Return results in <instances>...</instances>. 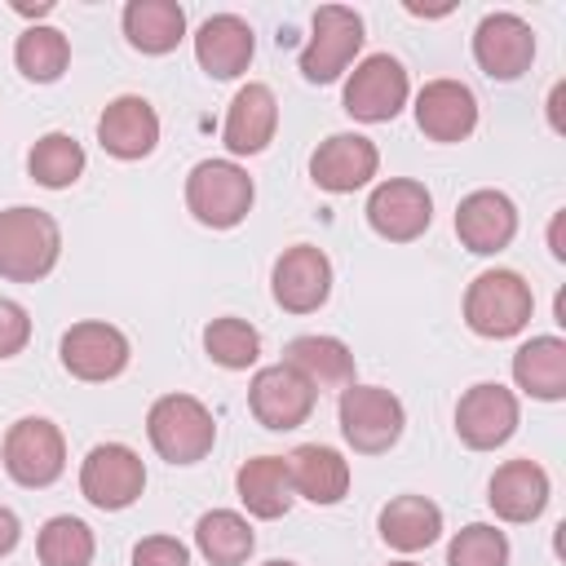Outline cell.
<instances>
[{"mask_svg":"<svg viewBox=\"0 0 566 566\" xmlns=\"http://www.w3.org/2000/svg\"><path fill=\"white\" fill-rule=\"evenodd\" d=\"M62 256V230L44 208L13 203L0 212V279L40 283Z\"/></svg>","mask_w":566,"mask_h":566,"instance_id":"cell-1","label":"cell"},{"mask_svg":"<svg viewBox=\"0 0 566 566\" xmlns=\"http://www.w3.org/2000/svg\"><path fill=\"white\" fill-rule=\"evenodd\" d=\"M535 314L531 283L517 270H482L464 292V323L486 340L517 336Z\"/></svg>","mask_w":566,"mask_h":566,"instance_id":"cell-2","label":"cell"},{"mask_svg":"<svg viewBox=\"0 0 566 566\" xmlns=\"http://www.w3.org/2000/svg\"><path fill=\"white\" fill-rule=\"evenodd\" d=\"M146 433L159 460L168 464H199L217 442V420L195 394H164L146 411Z\"/></svg>","mask_w":566,"mask_h":566,"instance_id":"cell-3","label":"cell"},{"mask_svg":"<svg viewBox=\"0 0 566 566\" xmlns=\"http://www.w3.org/2000/svg\"><path fill=\"white\" fill-rule=\"evenodd\" d=\"M256 186L234 159H203L186 177V208L199 226L212 230H234L252 212Z\"/></svg>","mask_w":566,"mask_h":566,"instance_id":"cell-4","label":"cell"},{"mask_svg":"<svg viewBox=\"0 0 566 566\" xmlns=\"http://www.w3.org/2000/svg\"><path fill=\"white\" fill-rule=\"evenodd\" d=\"M336 420H340V438L358 455H380L402 438L407 411L398 394H389L385 385H345L336 402Z\"/></svg>","mask_w":566,"mask_h":566,"instance_id":"cell-5","label":"cell"},{"mask_svg":"<svg viewBox=\"0 0 566 566\" xmlns=\"http://www.w3.org/2000/svg\"><path fill=\"white\" fill-rule=\"evenodd\" d=\"M0 460H4V473L18 482V486H53L66 469V438L53 420L44 416H22L9 424L4 433V447H0Z\"/></svg>","mask_w":566,"mask_h":566,"instance_id":"cell-6","label":"cell"},{"mask_svg":"<svg viewBox=\"0 0 566 566\" xmlns=\"http://www.w3.org/2000/svg\"><path fill=\"white\" fill-rule=\"evenodd\" d=\"M146 491V464L133 447L124 442H97L84 464H80V495L102 509V513H119L128 504H137V495Z\"/></svg>","mask_w":566,"mask_h":566,"instance_id":"cell-7","label":"cell"},{"mask_svg":"<svg viewBox=\"0 0 566 566\" xmlns=\"http://www.w3.org/2000/svg\"><path fill=\"white\" fill-rule=\"evenodd\" d=\"M363 18L345 4H323L314 13V31L301 49V75L310 84H332L349 71V62L358 57L363 49Z\"/></svg>","mask_w":566,"mask_h":566,"instance_id":"cell-8","label":"cell"},{"mask_svg":"<svg viewBox=\"0 0 566 566\" xmlns=\"http://www.w3.org/2000/svg\"><path fill=\"white\" fill-rule=\"evenodd\" d=\"M57 358H62V367H66L75 380L102 385V380H115V376L128 367L133 349H128V336H124L115 323L84 318V323H71V327L62 332Z\"/></svg>","mask_w":566,"mask_h":566,"instance_id":"cell-9","label":"cell"},{"mask_svg":"<svg viewBox=\"0 0 566 566\" xmlns=\"http://www.w3.org/2000/svg\"><path fill=\"white\" fill-rule=\"evenodd\" d=\"M517 394L500 380H482L455 402V433L469 451H495L517 433Z\"/></svg>","mask_w":566,"mask_h":566,"instance_id":"cell-10","label":"cell"},{"mask_svg":"<svg viewBox=\"0 0 566 566\" xmlns=\"http://www.w3.org/2000/svg\"><path fill=\"white\" fill-rule=\"evenodd\" d=\"M314 402H318V389H314L301 371H292L287 363L261 367V371L252 376V385H248V407H252L256 424H265V429H274V433L301 429V424L310 420Z\"/></svg>","mask_w":566,"mask_h":566,"instance_id":"cell-11","label":"cell"},{"mask_svg":"<svg viewBox=\"0 0 566 566\" xmlns=\"http://www.w3.org/2000/svg\"><path fill=\"white\" fill-rule=\"evenodd\" d=\"M407 93H411V80L402 62L389 53H371L345 80V111L363 124H385L407 106Z\"/></svg>","mask_w":566,"mask_h":566,"instance_id":"cell-12","label":"cell"},{"mask_svg":"<svg viewBox=\"0 0 566 566\" xmlns=\"http://www.w3.org/2000/svg\"><path fill=\"white\" fill-rule=\"evenodd\" d=\"M270 296L287 314H314L332 296V261L314 243H292L270 270Z\"/></svg>","mask_w":566,"mask_h":566,"instance_id":"cell-13","label":"cell"},{"mask_svg":"<svg viewBox=\"0 0 566 566\" xmlns=\"http://www.w3.org/2000/svg\"><path fill=\"white\" fill-rule=\"evenodd\" d=\"M433 221V199L420 181L411 177H389L367 195V226L389 239V243H411L429 230Z\"/></svg>","mask_w":566,"mask_h":566,"instance_id":"cell-14","label":"cell"},{"mask_svg":"<svg viewBox=\"0 0 566 566\" xmlns=\"http://www.w3.org/2000/svg\"><path fill=\"white\" fill-rule=\"evenodd\" d=\"M473 62L491 80H517L535 62V31L517 13H486L473 31Z\"/></svg>","mask_w":566,"mask_h":566,"instance_id":"cell-15","label":"cell"},{"mask_svg":"<svg viewBox=\"0 0 566 566\" xmlns=\"http://www.w3.org/2000/svg\"><path fill=\"white\" fill-rule=\"evenodd\" d=\"M380 168V150L371 137L363 133H332L327 142H318V150L310 155V177L318 190L332 195H349L358 186H367Z\"/></svg>","mask_w":566,"mask_h":566,"instance_id":"cell-16","label":"cell"},{"mask_svg":"<svg viewBox=\"0 0 566 566\" xmlns=\"http://www.w3.org/2000/svg\"><path fill=\"white\" fill-rule=\"evenodd\" d=\"M455 234L469 252L478 256H495L513 243L517 234V208L504 190H473L460 199L455 208Z\"/></svg>","mask_w":566,"mask_h":566,"instance_id":"cell-17","label":"cell"},{"mask_svg":"<svg viewBox=\"0 0 566 566\" xmlns=\"http://www.w3.org/2000/svg\"><path fill=\"white\" fill-rule=\"evenodd\" d=\"M416 124L429 142H464L478 128V97L460 80H429L416 93Z\"/></svg>","mask_w":566,"mask_h":566,"instance_id":"cell-18","label":"cell"},{"mask_svg":"<svg viewBox=\"0 0 566 566\" xmlns=\"http://www.w3.org/2000/svg\"><path fill=\"white\" fill-rule=\"evenodd\" d=\"M548 473L535 464V460H504L495 473H491V486H486V504L495 509L500 522H535L544 509H548Z\"/></svg>","mask_w":566,"mask_h":566,"instance_id":"cell-19","label":"cell"},{"mask_svg":"<svg viewBox=\"0 0 566 566\" xmlns=\"http://www.w3.org/2000/svg\"><path fill=\"white\" fill-rule=\"evenodd\" d=\"M97 142L106 155L115 159H146L159 146V115L146 97L124 93L115 102H106L102 119H97Z\"/></svg>","mask_w":566,"mask_h":566,"instance_id":"cell-20","label":"cell"},{"mask_svg":"<svg viewBox=\"0 0 566 566\" xmlns=\"http://www.w3.org/2000/svg\"><path fill=\"white\" fill-rule=\"evenodd\" d=\"M256 53V35L239 13H212L199 31H195V57L212 80H234L248 71Z\"/></svg>","mask_w":566,"mask_h":566,"instance_id":"cell-21","label":"cell"},{"mask_svg":"<svg viewBox=\"0 0 566 566\" xmlns=\"http://www.w3.org/2000/svg\"><path fill=\"white\" fill-rule=\"evenodd\" d=\"M274 128H279V102L270 84H243L226 111L221 142L230 155H261L274 142Z\"/></svg>","mask_w":566,"mask_h":566,"instance_id":"cell-22","label":"cell"},{"mask_svg":"<svg viewBox=\"0 0 566 566\" xmlns=\"http://www.w3.org/2000/svg\"><path fill=\"white\" fill-rule=\"evenodd\" d=\"M287 469H292V491L305 495L310 504H340L349 491V460L336 447L301 442L287 455Z\"/></svg>","mask_w":566,"mask_h":566,"instance_id":"cell-23","label":"cell"},{"mask_svg":"<svg viewBox=\"0 0 566 566\" xmlns=\"http://www.w3.org/2000/svg\"><path fill=\"white\" fill-rule=\"evenodd\" d=\"M234 491L243 500V509L261 522H274L292 509L296 491H292V469L283 455H256L248 464H239L234 473Z\"/></svg>","mask_w":566,"mask_h":566,"instance_id":"cell-24","label":"cell"},{"mask_svg":"<svg viewBox=\"0 0 566 566\" xmlns=\"http://www.w3.org/2000/svg\"><path fill=\"white\" fill-rule=\"evenodd\" d=\"M513 380L522 394L539 402H562L566 398V340L562 336H531L513 354Z\"/></svg>","mask_w":566,"mask_h":566,"instance_id":"cell-25","label":"cell"},{"mask_svg":"<svg viewBox=\"0 0 566 566\" xmlns=\"http://www.w3.org/2000/svg\"><path fill=\"white\" fill-rule=\"evenodd\" d=\"M376 531L389 548L398 553H420L429 548L438 535H442V509L424 495H394L380 517H376Z\"/></svg>","mask_w":566,"mask_h":566,"instance_id":"cell-26","label":"cell"},{"mask_svg":"<svg viewBox=\"0 0 566 566\" xmlns=\"http://www.w3.org/2000/svg\"><path fill=\"white\" fill-rule=\"evenodd\" d=\"M124 35L137 53L164 57L186 35V9L177 0H128L124 4Z\"/></svg>","mask_w":566,"mask_h":566,"instance_id":"cell-27","label":"cell"},{"mask_svg":"<svg viewBox=\"0 0 566 566\" xmlns=\"http://www.w3.org/2000/svg\"><path fill=\"white\" fill-rule=\"evenodd\" d=\"M283 363L301 371L314 389H345L354 385V354L336 336H296L283 349Z\"/></svg>","mask_w":566,"mask_h":566,"instance_id":"cell-28","label":"cell"},{"mask_svg":"<svg viewBox=\"0 0 566 566\" xmlns=\"http://www.w3.org/2000/svg\"><path fill=\"white\" fill-rule=\"evenodd\" d=\"M195 548L212 562V566H243L256 548V535L248 526L243 513L234 509H212L195 522Z\"/></svg>","mask_w":566,"mask_h":566,"instance_id":"cell-29","label":"cell"},{"mask_svg":"<svg viewBox=\"0 0 566 566\" xmlns=\"http://www.w3.org/2000/svg\"><path fill=\"white\" fill-rule=\"evenodd\" d=\"M27 172L44 190H66L84 172V146L71 133H44L27 155Z\"/></svg>","mask_w":566,"mask_h":566,"instance_id":"cell-30","label":"cell"},{"mask_svg":"<svg viewBox=\"0 0 566 566\" xmlns=\"http://www.w3.org/2000/svg\"><path fill=\"white\" fill-rule=\"evenodd\" d=\"M13 62L27 80L35 84H53L62 80V71L71 66V44L57 27H27L13 44Z\"/></svg>","mask_w":566,"mask_h":566,"instance_id":"cell-31","label":"cell"},{"mask_svg":"<svg viewBox=\"0 0 566 566\" xmlns=\"http://www.w3.org/2000/svg\"><path fill=\"white\" fill-rule=\"evenodd\" d=\"M93 548H97V539H93L88 522H80V517H71V513L49 517V522L40 526V535H35V557H40V566H88V562H93Z\"/></svg>","mask_w":566,"mask_h":566,"instance_id":"cell-32","label":"cell"},{"mask_svg":"<svg viewBox=\"0 0 566 566\" xmlns=\"http://www.w3.org/2000/svg\"><path fill=\"white\" fill-rule=\"evenodd\" d=\"M203 349H208V358H212L217 367H226V371H248V367L261 358V332H256L248 318L226 314V318H212V323L203 327Z\"/></svg>","mask_w":566,"mask_h":566,"instance_id":"cell-33","label":"cell"},{"mask_svg":"<svg viewBox=\"0 0 566 566\" xmlns=\"http://www.w3.org/2000/svg\"><path fill=\"white\" fill-rule=\"evenodd\" d=\"M447 566H509V535L491 522H469L447 544Z\"/></svg>","mask_w":566,"mask_h":566,"instance_id":"cell-34","label":"cell"},{"mask_svg":"<svg viewBox=\"0 0 566 566\" xmlns=\"http://www.w3.org/2000/svg\"><path fill=\"white\" fill-rule=\"evenodd\" d=\"M133 566H190V548L172 535H146L133 544Z\"/></svg>","mask_w":566,"mask_h":566,"instance_id":"cell-35","label":"cell"},{"mask_svg":"<svg viewBox=\"0 0 566 566\" xmlns=\"http://www.w3.org/2000/svg\"><path fill=\"white\" fill-rule=\"evenodd\" d=\"M27 340H31V318H27V310H22L18 301L0 296V358L22 354Z\"/></svg>","mask_w":566,"mask_h":566,"instance_id":"cell-36","label":"cell"},{"mask_svg":"<svg viewBox=\"0 0 566 566\" xmlns=\"http://www.w3.org/2000/svg\"><path fill=\"white\" fill-rule=\"evenodd\" d=\"M18 539H22V522H18L13 509L0 504V557H9V553L18 548Z\"/></svg>","mask_w":566,"mask_h":566,"instance_id":"cell-37","label":"cell"},{"mask_svg":"<svg viewBox=\"0 0 566 566\" xmlns=\"http://www.w3.org/2000/svg\"><path fill=\"white\" fill-rule=\"evenodd\" d=\"M562 93H566V84H553V93H548V124L562 133Z\"/></svg>","mask_w":566,"mask_h":566,"instance_id":"cell-38","label":"cell"},{"mask_svg":"<svg viewBox=\"0 0 566 566\" xmlns=\"http://www.w3.org/2000/svg\"><path fill=\"white\" fill-rule=\"evenodd\" d=\"M562 221H566V217L557 212V217H553V226H548V248H553V256H557V261H566V243H562Z\"/></svg>","mask_w":566,"mask_h":566,"instance_id":"cell-39","label":"cell"},{"mask_svg":"<svg viewBox=\"0 0 566 566\" xmlns=\"http://www.w3.org/2000/svg\"><path fill=\"white\" fill-rule=\"evenodd\" d=\"M265 566H296V562H265Z\"/></svg>","mask_w":566,"mask_h":566,"instance_id":"cell-40","label":"cell"},{"mask_svg":"<svg viewBox=\"0 0 566 566\" xmlns=\"http://www.w3.org/2000/svg\"><path fill=\"white\" fill-rule=\"evenodd\" d=\"M389 566H420V562H389Z\"/></svg>","mask_w":566,"mask_h":566,"instance_id":"cell-41","label":"cell"}]
</instances>
